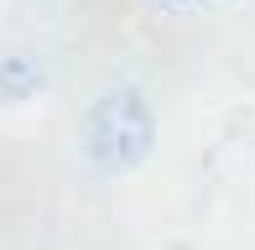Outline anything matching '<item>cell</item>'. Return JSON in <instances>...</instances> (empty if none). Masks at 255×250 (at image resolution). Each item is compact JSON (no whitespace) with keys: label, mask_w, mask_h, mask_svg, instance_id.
I'll list each match as a JSON object with an SVG mask.
<instances>
[{"label":"cell","mask_w":255,"mask_h":250,"mask_svg":"<svg viewBox=\"0 0 255 250\" xmlns=\"http://www.w3.org/2000/svg\"><path fill=\"white\" fill-rule=\"evenodd\" d=\"M84 146L89 156L104 167V172H125L135 167L146 151H151V110L141 105L135 94H104L94 110H89L84 125Z\"/></svg>","instance_id":"6da1fadb"},{"label":"cell","mask_w":255,"mask_h":250,"mask_svg":"<svg viewBox=\"0 0 255 250\" xmlns=\"http://www.w3.org/2000/svg\"><path fill=\"white\" fill-rule=\"evenodd\" d=\"M188 5H198V0H188Z\"/></svg>","instance_id":"7a4b0ae2"}]
</instances>
